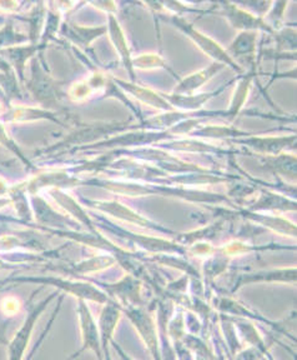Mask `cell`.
Masks as SVG:
<instances>
[{
	"label": "cell",
	"instance_id": "6",
	"mask_svg": "<svg viewBox=\"0 0 297 360\" xmlns=\"http://www.w3.org/2000/svg\"><path fill=\"white\" fill-rule=\"evenodd\" d=\"M11 321L4 319L0 321V345H8V330H9Z\"/></svg>",
	"mask_w": 297,
	"mask_h": 360
},
{
	"label": "cell",
	"instance_id": "7",
	"mask_svg": "<svg viewBox=\"0 0 297 360\" xmlns=\"http://www.w3.org/2000/svg\"><path fill=\"white\" fill-rule=\"evenodd\" d=\"M110 345H112V348L115 349V352L118 353L119 356H120V359L121 360H135L130 356L129 354H126L125 352H124V349L121 348V347H119V344L117 343V342H114L112 340V343H110Z\"/></svg>",
	"mask_w": 297,
	"mask_h": 360
},
{
	"label": "cell",
	"instance_id": "5",
	"mask_svg": "<svg viewBox=\"0 0 297 360\" xmlns=\"http://www.w3.org/2000/svg\"><path fill=\"white\" fill-rule=\"evenodd\" d=\"M22 304L19 302V299L15 297H6L1 299L0 302V313L6 316V319H9L20 311Z\"/></svg>",
	"mask_w": 297,
	"mask_h": 360
},
{
	"label": "cell",
	"instance_id": "1",
	"mask_svg": "<svg viewBox=\"0 0 297 360\" xmlns=\"http://www.w3.org/2000/svg\"><path fill=\"white\" fill-rule=\"evenodd\" d=\"M55 295L56 294L48 295L46 298L40 300L39 303L35 304L33 308L28 310L22 326H19L15 334L8 342V360H24L37 323Z\"/></svg>",
	"mask_w": 297,
	"mask_h": 360
},
{
	"label": "cell",
	"instance_id": "4",
	"mask_svg": "<svg viewBox=\"0 0 297 360\" xmlns=\"http://www.w3.org/2000/svg\"><path fill=\"white\" fill-rule=\"evenodd\" d=\"M120 316L121 310L115 304L107 303L104 309L101 310L98 326L100 332L103 352L110 348V343L114 340V334L120 321Z\"/></svg>",
	"mask_w": 297,
	"mask_h": 360
},
{
	"label": "cell",
	"instance_id": "8",
	"mask_svg": "<svg viewBox=\"0 0 297 360\" xmlns=\"http://www.w3.org/2000/svg\"><path fill=\"white\" fill-rule=\"evenodd\" d=\"M104 360H112L110 354V348L104 350Z\"/></svg>",
	"mask_w": 297,
	"mask_h": 360
},
{
	"label": "cell",
	"instance_id": "2",
	"mask_svg": "<svg viewBox=\"0 0 297 360\" xmlns=\"http://www.w3.org/2000/svg\"><path fill=\"white\" fill-rule=\"evenodd\" d=\"M77 313H78L79 328H80V337H81L83 345L70 359H74L86 350H90L95 354L96 359L104 360V352L101 347L100 332H99L98 321L94 319V315L90 311L89 305L85 300H78Z\"/></svg>",
	"mask_w": 297,
	"mask_h": 360
},
{
	"label": "cell",
	"instance_id": "3",
	"mask_svg": "<svg viewBox=\"0 0 297 360\" xmlns=\"http://www.w3.org/2000/svg\"><path fill=\"white\" fill-rule=\"evenodd\" d=\"M125 313L129 316L130 321L134 324L136 332L139 333L143 342L149 349L154 360H163L160 350V340L157 337V326L154 323L152 315L141 308L130 307L125 309Z\"/></svg>",
	"mask_w": 297,
	"mask_h": 360
}]
</instances>
